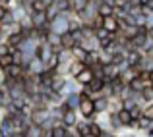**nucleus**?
<instances>
[{"label":"nucleus","mask_w":153,"mask_h":137,"mask_svg":"<svg viewBox=\"0 0 153 137\" xmlns=\"http://www.w3.org/2000/svg\"><path fill=\"white\" fill-rule=\"evenodd\" d=\"M41 2H43V4H45V6H47V8H49V6H52V4H54V0H41Z\"/></svg>","instance_id":"2f4dec72"},{"label":"nucleus","mask_w":153,"mask_h":137,"mask_svg":"<svg viewBox=\"0 0 153 137\" xmlns=\"http://www.w3.org/2000/svg\"><path fill=\"white\" fill-rule=\"evenodd\" d=\"M76 126H78V131H79V135H82V137H91L89 122H79V124H76Z\"/></svg>","instance_id":"393cba45"},{"label":"nucleus","mask_w":153,"mask_h":137,"mask_svg":"<svg viewBox=\"0 0 153 137\" xmlns=\"http://www.w3.org/2000/svg\"><path fill=\"white\" fill-rule=\"evenodd\" d=\"M151 122H153V120H149L147 116H143V114L140 116L138 120H136V124H138L140 130H149V127H151Z\"/></svg>","instance_id":"b1692460"},{"label":"nucleus","mask_w":153,"mask_h":137,"mask_svg":"<svg viewBox=\"0 0 153 137\" xmlns=\"http://www.w3.org/2000/svg\"><path fill=\"white\" fill-rule=\"evenodd\" d=\"M12 102V95L8 89H0V108H6Z\"/></svg>","instance_id":"412c9836"},{"label":"nucleus","mask_w":153,"mask_h":137,"mask_svg":"<svg viewBox=\"0 0 153 137\" xmlns=\"http://www.w3.org/2000/svg\"><path fill=\"white\" fill-rule=\"evenodd\" d=\"M23 74H25V68H23L22 64H16L14 62L12 66L6 68V77H10V79H22Z\"/></svg>","instance_id":"0eeeda50"},{"label":"nucleus","mask_w":153,"mask_h":137,"mask_svg":"<svg viewBox=\"0 0 153 137\" xmlns=\"http://www.w3.org/2000/svg\"><path fill=\"white\" fill-rule=\"evenodd\" d=\"M2 35H4V31H2V25H0V37H2Z\"/></svg>","instance_id":"72a5a7b5"},{"label":"nucleus","mask_w":153,"mask_h":137,"mask_svg":"<svg viewBox=\"0 0 153 137\" xmlns=\"http://www.w3.org/2000/svg\"><path fill=\"white\" fill-rule=\"evenodd\" d=\"M70 52H72V56H74V60H82L83 64H85V58H87V54H89V50L83 45H79V43H76V45L70 48Z\"/></svg>","instance_id":"9d476101"},{"label":"nucleus","mask_w":153,"mask_h":137,"mask_svg":"<svg viewBox=\"0 0 153 137\" xmlns=\"http://www.w3.org/2000/svg\"><path fill=\"white\" fill-rule=\"evenodd\" d=\"M47 43H49L51 46H54L56 50L62 48V37H60L58 33H54V31H49V35H47Z\"/></svg>","instance_id":"dca6fc26"},{"label":"nucleus","mask_w":153,"mask_h":137,"mask_svg":"<svg viewBox=\"0 0 153 137\" xmlns=\"http://www.w3.org/2000/svg\"><path fill=\"white\" fill-rule=\"evenodd\" d=\"M60 37H62V48H72V46L76 45V41H74V37H72V33H70V31L62 33Z\"/></svg>","instance_id":"4be33fe9"},{"label":"nucleus","mask_w":153,"mask_h":137,"mask_svg":"<svg viewBox=\"0 0 153 137\" xmlns=\"http://www.w3.org/2000/svg\"><path fill=\"white\" fill-rule=\"evenodd\" d=\"M31 120V124H37V126L43 127V124L51 118V110L47 106H33L31 108V114H27Z\"/></svg>","instance_id":"f03ea898"},{"label":"nucleus","mask_w":153,"mask_h":137,"mask_svg":"<svg viewBox=\"0 0 153 137\" xmlns=\"http://www.w3.org/2000/svg\"><path fill=\"white\" fill-rule=\"evenodd\" d=\"M8 52H10V45H8V43H0V56L8 54Z\"/></svg>","instance_id":"7c9ffc66"},{"label":"nucleus","mask_w":153,"mask_h":137,"mask_svg":"<svg viewBox=\"0 0 153 137\" xmlns=\"http://www.w3.org/2000/svg\"><path fill=\"white\" fill-rule=\"evenodd\" d=\"M23 41H25V35H23L22 31H12V33L8 35V41H6V43H8L10 46H19Z\"/></svg>","instance_id":"ddd939ff"},{"label":"nucleus","mask_w":153,"mask_h":137,"mask_svg":"<svg viewBox=\"0 0 153 137\" xmlns=\"http://www.w3.org/2000/svg\"><path fill=\"white\" fill-rule=\"evenodd\" d=\"M54 50H56L54 46H51L47 41H43V43H39V45H37V48H35V56H37V58L45 64L47 60L52 56V52H54Z\"/></svg>","instance_id":"20e7f679"},{"label":"nucleus","mask_w":153,"mask_h":137,"mask_svg":"<svg viewBox=\"0 0 153 137\" xmlns=\"http://www.w3.org/2000/svg\"><path fill=\"white\" fill-rule=\"evenodd\" d=\"M142 110H143V108H140V102H136L134 106L130 108V114H132V118H134V120H138L140 116H142Z\"/></svg>","instance_id":"bb28decb"},{"label":"nucleus","mask_w":153,"mask_h":137,"mask_svg":"<svg viewBox=\"0 0 153 137\" xmlns=\"http://www.w3.org/2000/svg\"><path fill=\"white\" fill-rule=\"evenodd\" d=\"M31 23H33V27H35V29L49 25V19H47V10L33 12V14H31Z\"/></svg>","instance_id":"423d86ee"},{"label":"nucleus","mask_w":153,"mask_h":137,"mask_svg":"<svg viewBox=\"0 0 153 137\" xmlns=\"http://www.w3.org/2000/svg\"><path fill=\"white\" fill-rule=\"evenodd\" d=\"M108 118H111L112 130H118V127L122 126V122H120V118H118V112H111V114H108Z\"/></svg>","instance_id":"a878e982"},{"label":"nucleus","mask_w":153,"mask_h":137,"mask_svg":"<svg viewBox=\"0 0 153 137\" xmlns=\"http://www.w3.org/2000/svg\"><path fill=\"white\" fill-rule=\"evenodd\" d=\"M147 75H149V87H153V70L147 71Z\"/></svg>","instance_id":"473e14b6"},{"label":"nucleus","mask_w":153,"mask_h":137,"mask_svg":"<svg viewBox=\"0 0 153 137\" xmlns=\"http://www.w3.org/2000/svg\"><path fill=\"white\" fill-rule=\"evenodd\" d=\"M49 27H51V31H54V33H58V35L70 31V19H68L66 12H58V15L49 21Z\"/></svg>","instance_id":"f257e3e1"},{"label":"nucleus","mask_w":153,"mask_h":137,"mask_svg":"<svg viewBox=\"0 0 153 137\" xmlns=\"http://www.w3.org/2000/svg\"><path fill=\"white\" fill-rule=\"evenodd\" d=\"M101 27H105L108 33H116V31L120 29V21H118V18H116L114 14H111V15H105L103 18Z\"/></svg>","instance_id":"39448f33"},{"label":"nucleus","mask_w":153,"mask_h":137,"mask_svg":"<svg viewBox=\"0 0 153 137\" xmlns=\"http://www.w3.org/2000/svg\"><path fill=\"white\" fill-rule=\"evenodd\" d=\"M118 118H120V122H122V126H132V124L136 122V120L132 118V114H130L128 108H120L118 110Z\"/></svg>","instance_id":"f3484780"},{"label":"nucleus","mask_w":153,"mask_h":137,"mask_svg":"<svg viewBox=\"0 0 153 137\" xmlns=\"http://www.w3.org/2000/svg\"><path fill=\"white\" fill-rule=\"evenodd\" d=\"M58 64H60V58H58V50H54L52 52V56L49 60L45 62V70H51V71H56V68H58Z\"/></svg>","instance_id":"a211bd4d"},{"label":"nucleus","mask_w":153,"mask_h":137,"mask_svg":"<svg viewBox=\"0 0 153 137\" xmlns=\"http://www.w3.org/2000/svg\"><path fill=\"white\" fill-rule=\"evenodd\" d=\"M97 14L101 15V18L114 14V4H112V2H107V0H101V2H99V8H97Z\"/></svg>","instance_id":"f8f14e48"},{"label":"nucleus","mask_w":153,"mask_h":137,"mask_svg":"<svg viewBox=\"0 0 153 137\" xmlns=\"http://www.w3.org/2000/svg\"><path fill=\"white\" fill-rule=\"evenodd\" d=\"M62 124L66 127H74L76 124H78V114H76L74 108H66L62 114Z\"/></svg>","instance_id":"1a4fd4ad"},{"label":"nucleus","mask_w":153,"mask_h":137,"mask_svg":"<svg viewBox=\"0 0 153 137\" xmlns=\"http://www.w3.org/2000/svg\"><path fill=\"white\" fill-rule=\"evenodd\" d=\"M79 114L83 116L85 120H91L95 116V108H93V96L89 95H83L82 93V99H79Z\"/></svg>","instance_id":"7ed1b4c3"},{"label":"nucleus","mask_w":153,"mask_h":137,"mask_svg":"<svg viewBox=\"0 0 153 137\" xmlns=\"http://www.w3.org/2000/svg\"><path fill=\"white\" fill-rule=\"evenodd\" d=\"M130 2V0H112V4H114V8H126V4Z\"/></svg>","instance_id":"c756f323"},{"label":"nucleus","mask_w":153,"mask_h":137,"mask_svg":"<svg viewBox=\"0 0 153 137\" xmlns=\"http://www.w3.org/2000/svg\"><path fill=\"white\" fill-rule=\"evenodd\" d=\"M16 23V18H14V12L8 8L6 12H4L2 15H0V25L2 27H10V25H14Z\"/></svg>","instance_id":"4468645a"},{"label":"nucleus","mask_w":153,"mask_h":137,"mask_svg":"<svg viewBox=\"0 0 153 137\" xmlns=\"http://www.w3.org/2000/svg\"><path fill=\"white\" fill-rule=\"evenodd\" d=\"M87 2H89V0H70L72 12H76V14H83V10H85Z\"/></svg>","instance_id":"6ab92c4d"},{"label":"nucleus","mask_w":153,"mask_h":137,"mask_svg":"<svg viewBox=\"0 0 153 137\" xmlns=\"http://www.w3.org/2000/svg\"><path fill=\"white\" fill-rule=\"evenodd\" d=\"M12 64H14V54H12V52L0 56V68H4V70H6L8 66H12Z\"/></svg>","instance_id":"5701e85b"},{"label":"nucleus","mask_w":153,"mask_h":137,"mask_svg":"<svg viewBox=\"0 0 153 137\" xmlns=\"http://www.w3.org/2000/svg\"><path fill=\"white\" fill-rule=\"evenodd\" d=\"M83 68H85V64H83L82 60H72V62H70V74L76 77V75H78Z\"/></svg>","instance_id":"aec40b11"},{"label":"nucleus","mask_w":153,"mask_h":137,"mask_svg":"<svg viewBox=\"0 0 153 137\" xmlns=\"http://www.w3.org/2000/svg\"><path fill=\"white\" fill-rule=\"evenodd\" d=\"M93 108H95V114H103V112L108 110V96H95L93 99Z\"/></svg>","instance_id":"9b49d317"},{"label":"nucleus","mask_w":153,"mask_h":137,"mask_svg":"<svg viewBox=\"0 0 153 137\" xmlns=\"http://www.w3.org/2000/svg\"><path fill=\"white\" fill-rule=\"evenodd\" d=\"M79 99H82V95H76V93H70V95H68L66 99L62 100V102L66 104L68 108H74V110H78V106H79Z\"/></svg>","instance_id":"2eb2a0df"},{"label":"nucleus","mask_w":153,"mask_h":137,"mask_svg":"<svg viewBox=\"0 0 153 137\" xmlns=\"http://www.w3.org/2000/svg\"><path fill=\"white\" fill-rule=\"evenodd\" d=\"M56 15H58V8H56L54 4L47 8V19H49V21H51V19H54Z\"/></svg>","instance_id":"cd10ccee"},{"label":"nucleus","mask_w":153,"mask_h":137,"mask_svg":"<svg viewBox=\"0 0 153 137\" xmlns=\"http://www.w3.org/2000/svg\"><path fill=\"white\" fill-rule=\"evenodd\" d=\"M93 77H95V75H93V70H91L89 66H85L74 79H76V83H79V85H87V83H89Z\"/></svg>","instance_id":"6e6552de"},{"label":"nucleus","mask_w":153,"mask_h":137,"mask_svg":"<svg viewBox=\"0 0 153 137\" xmlns=\"http://www.w3.org/2000/svg\"><path fill=\"white\" fill-rule=\"evenodd\" d=\"M142 114H143V116H147L149 120H153V104H149V106H146V108H143V110H142Z\"/></svg>","instance_id":"c85d7f7f"}]
</instances>
